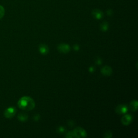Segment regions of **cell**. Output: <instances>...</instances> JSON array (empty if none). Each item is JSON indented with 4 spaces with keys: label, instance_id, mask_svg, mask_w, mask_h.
Listing matches in <instances>:
<instances>
[{
    "label": "cell",
    "instance_id": "7a4b0ae2",
    "mask_svg": "<svg viewBox=\"0 0 138 138\" xmlns=\"http://www.w3.org/2000/svg\"><path fill=\"white\" fill-rule=\"evenodd\" d=\"M74 137H84L87 136V133L82 127H77L73 131Z\"/></svg>",
    "mask_w": 138,
    "mask_h": 138
},
{
    "label": "cell",
    "instance_id": "5b68a950",
    "mask_svg": "<svg viewBox=\"0 0 138 138\" xmlns=\"http://www.w3.org/2000/svg\"><path fill=\"white\" fill-rule=\"evenodd\" d=\"M92 15L94 18L97 20H101L102 19V17L104 16L103 13L101 10L97 9H93L92 10Z\"/></svg>",
    "mask_w": 138,
    "mask_h": 138
},
{
    "label": "cell",
    "instance_id": "4fadbf2b",
    "mask_svg": "<svg viewBox=\"0 0 138 138\" xmlns=\"http://www.w3.org/2000/svg\"><path fill=\"white\" fill-rule=\"evenodd\" d=\"M5 14V10L3 6L0 5V19H1Z\"/></svg>",
    "mask_w": 138,
    "mask_h": 138
},
{
    "label": "cell",
    "instance_id": "3957f363",
    "mask_svg": "<svg viewBox=\"0 0 138 138\" xmlns=\"http://www.w3.org/2000/svg\"><path fill=\"white\" fill-rule=\"evenodd\" d=\"M16 112V110L14 107H9L7 108L4 112V115L5 118L10 119L14 117V116L15 115Z\"/></svg>",
    "mask_w": 138,
    "mask_h": 138
},
{
    "label": "cell",
    "instance_id": "30bf717a",
    "mask_svg": "<svg viewBox=\"0 0 138 138\" xmlns=\"http://www.w3.org/2000/svg\"><path fill=\"white\" fill-rule=\"evenodd\" d=\"M28 116L27 115V114L24 113H20L18 115L19 120L22 122H26V121L28 120Z\"/></svg>",
    "mask_w": 138,
    "mask_h": 138
},
{
    "label": "cell",
    "instance_id": "2e32d148",
    "mask_svg": "<svg viewBox=\"0 0 138 138\" xmlns=\"http://www.w3.org/2000/svg\"><path fill=\"white\" fill-rule=\"evenodd\" d=\"M113 10L112 9H108L107 10L106 12V13H107V15L108 16H112V14H113Z\"/></svg>",
    "mask_w": 138,
    "mask_h": 138
},
{
    "label": "cell",
    "instance_id": "8992f818",
    "mask_svg": "<svg viewBox=\"0 0 138 138\" xmlns=\"http://www.w3.org/2000/svg\"><path fill=\"white\" fill-rule=\"evenodd\" d=\"M128 111L127 107L125 105H119L116 109V113L119 114H123L126 113Z\"/></svg>",
    "mask_w": 138,
    "mask_h": 138
},
{
    "label": "cell",
    "instance_id": "8fae6325",
    "mask_svg": "<svg viewBox=\"0 0 138 138\" xmlns=\"http://www.w3.org/2000/svg\"><path fill=\"white\" fill-rule=\"evenodd\" d=\"M129 108L132 111H136L137 107V102L136 100H133L129 104Z\"/></svg>",
    "mask_w": 138,
    "mask_h": 138
},
{
    "label": "cell",
    "instance_id": "9c48e42d",
    "mask_svg": "<svg viewBox=\"0 0 138 138\" xmlns=\"http://www.w3.org/2000/svg\"><path fill=\"white\" fill-rule=\"evenodd\" d=\"M39 50L40 53L43 55L47 54L48 53V51H49L48 47L44 44L40 45V46L39 47Z\"/></svg>",
    "mask_w": 138,
    "mask_h": 138
},
{
    "label": "cell",
    "instance_id": "5bb4252c",
    "mask_svg": "<svg viewBox=\"0 0 138 138\" xmlns=\"http://www.w3.org/2000/svg\"><path fill=\"white\" fill-rule=\"evenodd\" d=\"M65 137H70V138H71V137H74V134H73V131L68 132V133L66 134V135H65Z\"/></svg>",
    "mask_w": 138,
    "mask_h": 138
},
{
    "label": "cell",
    "instance_id": "ac0fdd59",
    "mask_svg": "<svg viewBox=\"0 0 138 138\" xmlns=\"http://www.w3.org/2000/svg\"><path fill=\"white\" fill-rule=\"evenodd\" d=\"M74 49L76 50H78L79 49V47L77 45H75V46L74 47Z\"/></svg>",
    "mask_w": 138,
    "mask_h": 138
},
{
    "label": "cell",
    "instance_id": "277c9868",
    "mask_svg": "<svg viewBox=\"0 0 138 138\" xmlns=\"http://www.w3.org/2000/svg\"><path fill=\"white\" fill-rule=\"evenodd\" d=\"M57 48L59 52L64 54L68 53L70 50V46L66 44H60Z\"/></svg>",
    "mask_w": 138,
    "mask_h": 138
},
{
    "label": "cell",
    "instance_id": "52a82bcc",
    "mask_svg": "<svg viewBox=\"0 0 138 138\" xmlns=\"http://www.w3.org/2000/svg\"><path fill=\"white\" fill-rule=\"evenodd\" d=\"M132 117L129 114L125 115L123 116L122 118V122L123 124L124 125L127 126L129 124H130L132 122Z\"/></svg>",
    "mask_w": 138,
    "mask_h": 138
},
{
    "label": "cell",
    "instance_id": "6da1fadb",
    "mask_svg": "<svg viewBox=\"0 0 138 138\" xmlns=\"http://www.w3.org/2000/svg\"><path fill=\"white\" fill-rule=\"evenodd\" d=\"M19 107L25 111H31L35 106L34 100L29 97H23L21 98L18 102Z\"/></svg>",
    "mask_w": 138,
    "mask_h": 138
},
{
    "label": "cell",
    "instance_id": "ba28073f",
    "mask_svg": "<svg viewBox=\"0 0 138 138\" xmlns=\"http://www.w3.org/2000/svg\"><path fill=\"white\" fill-rule=\"evenodd\" d=\"M101 72L104 75L110 76L112 72V69L108 66H105L101 68Z\"/></svg>",
    "mask_w": 138,
    "mask_h": 138
},
{
    "label": "cell",
    "instance_id": "7c38bea8",
    "mask_svg": "<svg viewBox=\"0 0 138 138\" xmlns=\"http://www.w3.org/2000/svg\"><path fill=\"white\" fill-rule=\"evenodd\" d=\"M100 28L101 31H106L108 29V23L106 22H104L101 24Z\"/></svg>",
    "mask_w": 138,
    "mask_h": 138
},
{
    "label": "cell",
    "instance_id": "e0dca14e",
    "mask_svg": "<svg viewBox=\"0 0 138 138\" xmlns=\"http://www.w3.org/2000/svg\"><path fill=\"white\" fill-rule=\"evenodd\" d=\"M59 131H60V133H62V132L64 131V129H63L62 127H59Z\"/></svg>",
    "mask_w": 138,
    "mask_h": 138
},
{
    "label": "cell",
    "instance_id": "9a60e30c",
    "mask_svg": "<svg viewBox=\"0 0 138 138\" xmlns=\"http://www.w3.org/2000/svg\"><path fill=\"white\" fill-rule=\"evenodd\" d=\"M109 135H111V136H112V133L110 132V131H107L106 133H105V135H104V137H106V138H108V137H111L110 136H109Z\"/></svg>",
    "mask_w": 138,
    "mask_h": 138
}]
</instances>
